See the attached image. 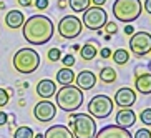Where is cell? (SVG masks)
I'll list each match as a JSON object with an SVG mask.
<instances>
[{"instance_id": "cell-34", "label": "cell", "mask_w": 151, "mask_h": 138, "mask_svg": "<svg viewBox=\"0 0 151 138\" xmlns=\"http://www.w3.org/2000/svg\"><path fill=\"white\" fill-rule=\"evenodd\" d=\"M124 33L131 37L134 33V27H133V25H126V27H124Z\"/></svg>"}, {"instance_id": "cell-24", "label": "cell", "mask_w": 151, "mask_h": 138, "mask_svg": "<svg viewBox=\"0 0 151 138\" xmlns=\"http://www.w3.org/2000/svg\"><path fill=\"white\" fill-rule=\"evenodd\" d=\"M35 133H33V128L30 126H18L14 131V138H33Z\"/></svg>"}, {"instance_id": "cell-5", "label": "cell", "mask_w": 151, "mask_h": 138, "mask_svg": "<svg viewBox=\"0 0 151 138\" xmlns=\"http://www.w3.org/2000/svg\"><path fill=\"white\" fill-rule=\"evenodd\" d=\"M143 4L139 0H115L113 4V15L116 20L123 23H131L141 15Z\"/></svg>"}, {"instance_id": "cell-20", "label": "cell", "mask_w": 151, "mask_h": 138, "mask_svg": "<svg viewBox=\"0 0 151 138\" xmlns=\"http://www.w3.org/2000/svg\"><path fill=\"white\" fill-rule=\"evenodd\" d=\"M96 53H98V45H95L93 40L86 42L83 47H80V57L83 58V60H86V62L93 60V58L96 57Z\"/></svg>"}, {"instance_id": "cell-4", "label": "cell", "mask_w": 151, "mask_h": 138, "mask_svg": "<svg viewBox=\"0 0 151 138\" xmlns=\"http://www.w3.org/2000/svg\"><path fill=\"white\" fill-rule=\"evenodd\" d=\"M38 67H40V55L30 47L20 48L14 55V68L18 73L28 75V73H33Z\"/></svg>"}, {"instance_id": "cell-1", "label": "cell", "mask_w": 151, "mask_h": 138, "mask_svg": "<svg viewBox=\"0 0 151 138\" xmlns=\"http://www.w3.org/2000/svg\"><path fill=\"white\" fill-rule=\"evenodd\" d=\"M23 38L30 45H45L52 40L55 33V25L50 17L42 14L28 17L22 25Z\"/></svg>"}, {"instance_id": "cell-9", "label": "cell", "mask_w": 151, "mask_h": 138, "mask_svg": "<svg viewBox=\"0 0 151 138\" xmlns=\"http://www.w3.org/2000/svg\"><path fill=\"white\" fill-rule=\"evenodd\" d=\"M129 50L136 57H145L151 52V33L150 32H134L129 38Z\"/></svg>"}, {"instance_id": "cell-37", "label": "cell", "mask_w": 151, "mask_h": 138, "mask_svg": "<svg viewBox=\"0 0 151 138\" xmlns=\"http://www.w3.org/2000/svg\"><path fill=\"white\" fill-rule=\"evenodd\" d=\"M91 4H93L95 7H103V5L106 4V0H91Z\"/></svg>"}, {"instance_id": "cell-26", "label": "cell", "mask_w": 151, "mask_h": 138, "mask_svg": "<svg viewBox=\"0 0 151 138\" xmlns=\"http://www.w3.org/2000/svg\"><path fill=\"white\" fill-rule=\"evenodd\" d=\"M60 58H62V50H60V48L55 47V48H50L48 50V60H50V62H58Z\"/></svg>"}, {"instance_id": "cell-17", "label": "cell", "mask_w": 151, "mask_h": 138, "mask_svg": "<svg viewBox=\"0 0 151 138\" xmlns=\"http://www.w3.org/2000/svg\"><path fill=\"white\" fill-rule=\"evenodd\" d=\"M134 87L136 92L143 95H151V73H138V77L134 78Z\"/></svg>"}, {"instance_id": "cell-29", "label": "cell", "mask_w": 151, "mask_h": 138, "mask_svg": "<svg viewBox=\"0 0 151 138\" xmlns=\"http://www.w3.org/2000/svg\"><path fill=\"white\" fill-rule=\"evenodd\" d=\"M10 100V95L7 93V90L5 88H0V107H5Z\"/></svg>"}, {"instance_id": "cell-23", "label": "cell", "mask_w": 151, "mask_h": 138, "mask_svg": "<svg viewBox=\"0 0 151 138\" xmlns=\"http://www.w3.org/2000/svg\"><path fill=\"white\" fill-rule=\"evenodd\" d=\"M67 4L73 12H85L91 5V0H68Z\"/></svg>"}, {"instance_id": "cell-3", "label": "cell", "mask_w": 151, "mask_h": 138, "mask_svg": "<svg viewBox=\"0 0 151 138\" xmlns=\"http://www.w3.org/2000/svg\"><path fill=\"white\" fill-rule=\"evenodd\" d=\"M68 128L75 138H93L96 133V120L88 113H71Z\"/></svg>"}, {"instance_id": "cell-36", "label": "cell", "mask_w": 151, "mask_h": 138, "mask_svg": "<svg viewBox=\"0 0 151 138\" xmlns=\"http://www.w3.org/2000/svg\"><path fill=\"white\" fill-rule=\"evenodd\" d=\"M143 7H145V10H146L148 14L151 15V0H145V4H143Z\"/></svg>"}, {"instance_id": "cell-2", "label": "cell", "mask_w": 151, "mask_h": 138, "mask_svg": "<svg viewBox=\"0 0 151 138\" xmlns=\"http://www.w3.org/2000/svg\"><path fill=\"white\" fill-rule=\"evenodd\" d=\"M55 97H57L55 105L60 110L68 111V113L76 111L83 105V92L78 87H75V85H65L62 88H58Z\"/></svg>"}, {"instance_id": "cell-6", "label": "cell", "mask_w": 151, "mask_h": 138, "mask_svg": "<svg viewBox=\"0 0 151 138\" xmlns=\"http://www.w3.org/2000/svg\"><path fill=\"white\" fill-rule=\"evenodd\" d=\"M113 107H115V103L108 95H96L88 103V115L96 120L108 118L113 111Z\"/></svg>"}, {"instance_id": "cell-33", "label": "cell", "mask_w": 151, "mask_h": 138, "mask_svg": "<svg viewBox=\"0 0 151 138\" xmlns=\"http://www.w3.org/2000/svg\"><path fill=\"white\" fill-rule=\"evenodd\" d=\"M7 121H9V115L4 113V111H0V126H4Z\"/></svg>"}, {"instance_id": "cell-14", "label": "cell", "mask_w": 151, "mask_h": 138, "mask_svg": "<svg viewBox=\"0 0 151 138\" xmlns=\"http://www.w3.org/2000/svg\"><path fill=\"white\" fill-rule=\"evenodd\" d=\"M37 93L43 100H50L57 93V83L53 80H50V78H43V80H40L37 83Z\"/></svg>"}, {"instance_id": "cell-27", "label": "cell", "mask_w": 151, "mask_h": 138, "mask_svg": "<svg viewBox=\"0 0 151 138\" xmlns=\"http://www.w3.org/2000/svg\"><path fill=\"white\" fill-rule=\"evenodd\" d=\"M60 60H62V63H63V65H65L67 68H71L73 65H75V57H73L71 53H67L65 57L60 58Z\"/></svg>"}, {"instance_id": "cell-28", "label": "cell", "mask_w": 151, "mask_h": 138, "mask_svg": "<svg viewBox=\"0 0 151 138\" xmlns=\"http://www.w3.org/2000/svg\"><path fill=\"white\" fill-rule=\"evenodd\" d=\"M105 30H106V35H115V33H118V25H116L115 22H106V25H105Z\"/></svg>"}, {"instance_id": "cell-16", "label": "cell", "mask_w": 151, "mask_h": 138, "mask_svg": "<svg viewBox=\"0 0 151 138\" xmlns=\"http://www.w3.org/2000/svg\"><path fill=\"white\" fill-rule=\"evenodd\" d=\"M43 138H75L71 130L65 125H52L47 131H45Z\"/></svg>"}, {"instance_id": "cell-11", "label": "cell", "mask_w": 151, "mask_h": 138, "mask_svg": "<svg viewBox=\"0 0 151 138\" xmlns=\"http://www.w3.org/2000/svg\"><path fill=\"white\" fill-rule=\"evenodd\" d=\"M113 103L118 105L120 108H129L136 103V92L129 87H123V88L116 90L115 98H113Z\"/></svg>"}, {"instance_id": "cell-12", "label": "cell", "mask_w": 151, "mask_h": 138, "mask_svg": "<svg viewBox=\"0 0 151 138\" xmlns=\"http://www.w3.org/2000/svg\"><path fill=\"white\" fill-rule=\"evenodd\" d=\"M93 138H133V135L118 125H105L95 133Z\"/></svg>"}, {"instance_id": "cell-22", "label": "cell", "mask_w": 151, "mask_h": 138, "mask_svg": "<svg viewBox=\"0 0 151 138\" xmlns=\"http://www.w3.org/2000/svg\"><path fill=\"white\" fill-rule=\"evenodd\" d=\"M111 58H113V62H115L116 65H121V67H123L124 63H128V60H129V52L124 50V48H118L111 53Z\"/></svg>"}, {"instance_id": "cell-19", "label": "cell", "mask_w": 151, "mask_h": 138, "mask_svg": "<svg viewBox=\"0 0 151 138\" xmlns=\"http://www.w3.org/2000/svg\"><path fill=\"white\" fill-rule=\"evenodd\" d=\"M57 82L62 87H65V85H73V82H75V73H73V70L67 68V67L60 68L57 72Z\"/></svg>"}, {"instance_id": "cell-18", "label": "cell", "mask_w": 151, "mask_h": 138, "mask_svg": "<svg viewBox=\"0 0 151 138\" xmlns=\"http://www.w3.org/2000/svg\"><path fill=\"white\" fill-rule=\"evenodd\" d=\"M23 22H25V17H23V14L20 10H10L5 15V25L9 28H14V30L20 28L23 25Z\"/></svg>"}, {"instance_id": "cell-31", "label": "cell", "mask_w": 151, "mask_h": 138, "mask_svg": "<svg viewBox=\"0 0 151 138\" xmlns=\"http://www.w3.org/2000/svg\"><path fill=\"white\" fill-rule=\"evenodd\" d=\"M98 53H100V57H101V58H110L113 52H111V50L108 48V47H103V48L100 50V52H98Z\"/></svg>"}, {"instance_id": "cell-30", "label": "cell", "mask_w": 151, "mask_h": 138, "mask_svg": "<svg viewBox=\"0 0 151 138\" xmlns=\"http://www.w3.org/2000/svg\"><path fill=\"white\" fill-rule=\"evenodd\" d=\"M133 138H151V131L148 128H139V130H136Z\"/></svg>"}, {"instance_id": "cell-38", "label": "cell", "mask_w": 151, "mask_h": 138, "mask_svg": "<svg viewBox=\"0 0 151 138\" xmlns=\"http://www.w3.org/2000/svg\"><path fill=\"white\" fill-rule=\"evenodd\" d=\"M67 0H58V9H67Z\"/></svg>"}, {"instance_id": "cell-8", "label": "cell", "mask_w": 151, "mask_h": 138, "mask_svg": "<svg viewBox=\"0 0 151 138\" xmlns=\"http://www.w3.org/2000/svg\"><path fill=\"white\" fill-rule=\"evenodd\" d=\"M83 30V23L76 15H65L58 22L57 32L62 38H76Z\"/></svg>"}, {"instance_id": "cell-35", "label": "cell", "mask_w": 151, "mask_h": 138, "mask_svg": "<svg viewBox=\"0 0 151 138\" xmlns=\"http://www.w3.org/2000/svg\"><path fill=\"white\" fill-rule=\"evenodd\" d=\"M17 2L22 7H32V4H33V0H17Z\"/></svg>"}, {"instance_id": "cell-10", "label": "cell", "mask_w": 151, "mask_h": 138, "mask_svg": "<svg viewBox=\"0 0 151 138\" xmlns=\"http://www.w3.org/2000/svg\"><path fill=\"white\" fill-rule=\"evenodd\" d=\"M55 115H57V105L52 103L50 100H40L33 108V116L42 123L52 121L55 118Z\"/></svg>"}, {"instance_id": "cell-40", "label": "cell", "mask_w": 151, "mask_h": 138, "mask_svg": "<svg viewBox=\"0 0 151 138\" xmlns=\"http://www.w3.org/2000/svg\"><path fill=\"white\" fill-rule=\"evenodd\" d=\"M33 138H43V133H37Z\"/></svg>"}, {"instance_id": "cell-39", "label": "cell", "mask_w": 151, "mask_h": 138, "mask_svg": "<svg viewBox=\"0 0 151 138\" xmlns=\"http://www.w3.org/2000/svg\"><path fill=\"white\" fill-rule=\"evenodd\" d=\"M0 10H5V2H2V0H0Z\"/></svg>"}, {"instance_id": "cell-7", "label": "cell", "mask_w": 151, "mask_h": 138, "mask_svg": "<svg viewBox=\"0 0 151 138\" xmlns=\"http://www.w3.org/2000/svg\"><path fill=\"white\" fill-rule=\"evenodd\" d=\"M108 22V14L106 10L103 9V7H88V9L83 12V23L85 27L88 28V30H101Z\"/></svg>"}, {"instance_id": "cell-25", "label": "cell", "mask_w": 151, "mask_h": 138, "mask_svg": "<svg viewBox=\"0 0 151 138\" xmlns=\"http://www.w3.org/2000/svg\"><path fill=\"white\" fill-rule=\"evenodd\" d=\"M139 120H141L145 125L151 126V108H145V110L139 113Z\"/></svg>"}, {"instance_id": "cell-13", "label": "cell", "mask_w": 151, "mask_h": 138, "mask_svg": "<svg viewBox=\"0 0 151 138\" xmlns=\"http://www.w3.org/2000/svg\"><path fill=\"white\" fill-rule=\"evenodd\" d=\"M75 82L78 88L86 92V90H91L96 85V75L91 70H81L78 75H75Z\"/></svg>"}, {"instance_id": "cell-21", "label": "cell", "mask_w": 151, "mask_h": 138, "mask_svg": "<svg viewBox=\"0 0 151 138\" xmlns=\"http://www.w3.org/2000/svg\"><path fill=\"white\" fill-rule=\"evenodd\" d=\"M98 78L103 82V83H113V82L116 80V72L115 68L111 67H103L101 70H100V75H98Z\"/></svg>"}, {"instance_id": "cell-15", "label": "cell", "mask_w": 151, "mask_h": 138, "mask_svg": "<svg viewBox=\"0 0 151 138\" xmlns=\"http://www.w3.org/2000/svg\"><path fill=\"white\" fill-rule=\"evenodd\" d=\"M134 123H136V113H134L131 108H121V110L116 113V125H118V126L128 130L129 126H133Z\"/></svg>"}, {"instance_id": "cell-32", "label": "cell", "mask_w": 151, "mask_h": 138, "mask_svg": "<svg viewBox=\"0 0 151 138\" xmlns=\"http://www.w3.org/2000/svg\"><path fill=\"white\" fill-rule=\"evenodd\" d=\"M35 7L38 10H45L48 7V0H35Z\"/></svg>"}, {"instance_id": "cell-41", "label": "cell", "mask_w": 151, "mask_h": 138, "mask_svg": "<svg viewBox=\"0 0 151 138\" xmlns=\"http://www.w3.org/2000/svg\"><path fill=\"white\" fill-rule=\"evenodd\" d=\"M148 67H150V73H151V60H150V63H148Z\"/></svg>"}]
</instances>
